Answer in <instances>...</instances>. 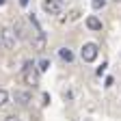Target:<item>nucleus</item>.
I'll use <instances>...</instances> for the list:
<instances>
[{
  "mask_svg": "<svg viewBox=\"0 0 121 121\" xmlns=\"http://www.w3.org/2000/svg\"><path fill=\"white\" fill-rule=\"evenodd\" d=\"M22 80L28 84V86H37L39 84V69L33 60H26L24 67H22Z\"/></svg>",
  "mask_w": 121,
  "mask_h": 121,
  "instance_id": "nucleus-1",
  "label": "nucleus"
},
{
  "mask_svg": "<svg viewBox=\"0 0 121 121\" xmlns=\"http://www.w3.org/2000/svg\"><path fill=\"white\" fill-rule=\"evenodd\" d=\"M97 54H99L97 43H84L82 50H80V58L84 60V63H93V60L97 58Z\"/></svg>",
  "mask_w": 121,
  "mask_h": 121,
  "instance_id": "nucleus-2",
  "label": "nucleus"
},
{
  "mask_svg": "<svg viewBox=\"0 0 121 121\" xmlns=\"http://www.w3.org/2000/svg\"><path fill=\"white\" fill-rule=\"evenodd\" d=\"M0 43H2L7 50H13V48H15V43H17V37H15L13 28H2V30H0Z\"/></svg>",
  "mask_w": 121,
  "mask_h": 121,
  "instance_id": "nucleus-3",
  "label": "nucleus"
},
{
  "mask_svg": "<svg viewBox=\"0 0 121 121\" xmlns=\"http://www.w3.org/2000/svg\"><path fill=\"white\" fill-rule=\"evenodd\" d=\"M41 7H43L45 13H50V15H58V13H60V0H43Z\"/></svg>",
  "mask_w": 121,
  "mask_h": 121,
  "instance_id": "nucleus-4",
  "label": "nucleus"
},
{
  "mask_svg": "<svg viewBox=\"0 0 121 121\" xmlns=\"http://www.w3.org/2000/svg\"><path fill=\"white\" fill-rule=\"evenodd\" d=\"M30 99H33L30 91H15V93H13V102H15V104H20V106H28Z\"/></svg>",
  "mask_w": 121,
  "mask_h": 121,
  "instance_id": "nucleus-5",
  "label": "nucleus"
},
{
  "mask_svg": "<svg viewBox=\"0 0 121 121\" xmlns=\"http://www.w3.org/2000/svg\"><path fill=\"white\" fill-rule=\"evenodd\" d=\"M33 48H35V50H43V48H45V33H43V30H35Z\"/></svg>",
  "mask_w": 121,
  "mask_h": 121,
  "instance_id": "nucleus-6",
  "label": "nucleus"
},
{
  "mask_svg": "<svg viewBox=\"0 0 121 121\" xmlns=\"http://www.w3.org/2000/svg\"><path fill=\"white\" fill-rule=\"evenodd\" d=\"M86 28L89 30H102V20L95 17V15H89L86 17Z\"/></svg>",
  "mask_w": 121,
  "mask_h": 121,
  "instance_id": "nucleus-7",
  "label": "nucleus"
},
{
  "mask_svg": "<svg viewBox=\"0 0 121 121\" xmlns=\"http://www.w3.org/2000/svg\"><path fill=\"white\" fill-rule=\"evenodd\" d=\"M58 56L63 58L65 63H71V60H73V52L69 48H58Z\"/></svg>",
  "mask_w": 121,
  "mask_h": 121,
  "instance_id": "nucleus-8",
  "label": "nucleus"
},
{
  "mask_svg": "<svg viewBox=\"0 0 121 121\" xmlns=\"http://www.w3.org/2000/svg\"><path fill=\"white\" fill-rule=\"evenodd\" d=\"M13 33H15V37H17V39H24V37H26V28H24V24H22V22H15Z\"/></svg>",
  "mask_w": 121,
  "mask_h": 121,
  "instance_id": "nucleus-9",
  "label": "nucleus"
},
{
  "mask_svg": "<svg viewBox=\"0 0 121 121\" xmlns=\"http://www.w3.org/2000/svg\"><path fill=\"white\" fill-rule=\"evenodd\" d=\"M50 67H52L50 58H41V60H39V67H37V69H39V73H41V71H48Z\"/></svg>",
  "mask_w": 121,
  "mask_h": 121,
  "instance_id": "nucleus-10",
  "label": "nucleus"
},
{
  "mask_svg": "<svg viewBox=\"0 0 121 121\" xmlns=\"http://www.w3.org/2000/svg\"><path fill=\"white\" fill-rule=\"evenodd\" d=\"M7 102H9V91L7 89H0V108H2Z\"/></svg>",
  "mask_w": 121,
  "mask_h": 121,
  "instance_id": "nucleus-11",
  "label": "nucleus"
},
{
  "mask_svg": "<svg viewBox=\"0 0 121 121\" xmlns=\"http://www.w3.org/2000/svg\"><path fill=\"white\" fill-rule=\"evenodd\" d=\"M91 7H93L95 11H99V9L106 7V0H91Z\"/></svg>",
  "mask_w": 121,
  "mask_h": 121,
  "instance_id": "nucleus-12",
  "label": "nucleus"
},
{
  "mask_svg": "<svg viewBox=\"0 0 121 121\" xmlns=\"http://www.w3.org/2000/svg\"><path fill=\"white\" fill-rule=\"evenodd\" d=\"M78 17H80V11H78V9H73V11L69 13V20H78Z\"/></svg>",
  "mask_w": 121,
  "mask_h": 121,
  "instance_id": "nucleus-13",
  "label": "nucleus"
},
{
  "mask_svg": "<svg viewBox=\"0 0 121 121\" xmlns=\"http://www.w3.org/2000/svg\"><path fill=\"white\" fill-rule=\"evenodd\" d=\"M4 121H20V117H17V115H9Z\"/></svg>",
  "mask_w": 121,
  "mask_h": 121,
  "instance_id": "nucleus-14",
  "label": "nucleus"
},
{
  "mask_svg": "<svg viewBox=\"0 0 121 121\" xmlns=\"http://www.w3.org/2000/svg\"><path fill=\"white\" fill-rule=\"evenodd\" d=\"M17 2H20V4H22V7H26V4H28V2H30V0H17Z\"/></svg>",
  "mask_w": 121,
  "mask_h": 121,
  "instance_id": "nucleus-15",
  "label": "nucleus"
},
{
  "mask_svg": "<svg viewBox=\"0 0 121 121\" xmlns=\"http://www.w3.org/2000/svg\"><path fill=\"white\" fill-rule=\"evenodd\" d=\"M4 2H7V0H0V7H2V4H4Z\"/></svg>",
  "mask_w": 121,
  "mask_h": 121,
  "instance_id": "nucleus-16",
  "label": "nucleus"
},
{
  "mask_svg": "<svg viewBox=\"0 0 121 121\" xmlns=\"http://www.w3.org/2000/svg\"><path fill=\"white\" fill-rule=\"evenodd\" d=\"M115 2H121V0H115Z\"/></svg>",
  "mask_w": 121,
  "mask_h": 121,
  "instance_id": "nucleus-17",
  "label": "nucleus"
},
{
  "mask_svg": "<svg viewBox=\"0 0 121 121\" xmlns=\"http://www.w3.org/2000/svg\"><path fill=\"white\" fill-rule=\"evenodd\" d=\"M0 45H2V43H0Z\"/></svg>",
  "mask_w": 121,
  "mask_h": 121,
  "instance_id": "nucleus-18",
  "label": "nucleus"
}]
</instances>
